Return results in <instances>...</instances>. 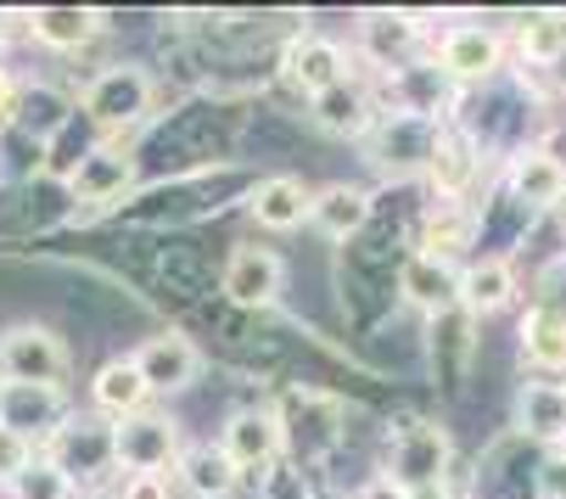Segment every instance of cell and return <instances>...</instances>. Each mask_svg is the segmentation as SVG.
I'll list each match as a JSON object with an SVG mask.
<instances>
[{
    "label": "cell",
    "instance_id": "29",
    "mask_svg": "<svg viewBox=\"0 0 566 499\" xmlns=\"http://www.w3.org/2000/svg\"><path fill=\"white\" fill-rule=\"evenodd\" d=\"M34 460H40V444H34V438H23V433H12V427H0V488H12Z\"/></svg>",
    "mask_w": 566,
    "mask_h": 499
},
{
    "label": "cell",
    "instance_id": "12",
    "mask_svg": "<svg viewBox=\"0 0 566 499\" xmlns=\"http://www.w3.org/2000/svg\"><path fill=\"white\" fill-rule=\"evenodd\" d=\"M219 449L253 482H264L275 466H286V427H281L275 404H235L219 422Z\"/></svg>",
    "mask_w": 566,
    "mask_h": 499
},
{
    "label": "cell",
    "instance_id": "37",
    "mask_svg": "<svg viewBox=\"0 0 566 499\" xmlns=\"http://www.w3.org/2000/svg\"><path fill=\"white\" fill-rule=\"evenodd\" d=\"M102 499H118V493H102Z\"/></svg>",
    "mask_w": 566,
    "mask_h": 499
},
{
    "label": "cell",
    "instance_id": "11",
    "mask_svg": "<svg viewBox=\"0 0 566 499\" xmlns=\"http://www.w3.org/2000/svg\"><path fill=\"white\" fill-rule=\"evenodd\" d=\"M427 325V337H421V349H427V371H432V382L443 387V398H460L465 393V382L476 376V365H482V320L476 314H465V309H443L438 320H421Z\"/></svg>",
    "mask_w": 566,
    "mask_h": 499
},
{
    "label": "cell",
    "instance_id": "35",
    "mask_svg": "<svg viewBox=\"0 0 566 499\" xmlns=\"http://www.w3.org/2000/svg\"><path fill=\"white\" fill-rule=\"evenodd\" d=\"M416 499H460V488H432V493H416Z\"/></svg>",
    "mask_w": 566,
    "mask_h": 499
},
{
    "label": "cell",
    "instance_id": "22",
    "mask_svg": "<svg viewBox=\"0 0 566 499\" xmlns=\"http://www.w3.org/2000/svg\"><path fill=\"white\" fill-rule=\"evenodd\" d=\"M416 253L427 259H449V264H465L476 253V202H427L416 214Z\"/></svg>",
    "mask_w": 566,
    "mask_h": 499
},
{
    "label": "cell",
    "instance_id": "32",
    "mask_svg": "<svg viewBox=\"0 0 566 499\" xmlns=\"http://www.w3.org/2000/svg\"><path fill=\"white\" fill-rule=\"evenodd\" d=\"M538 499H566V449L544 455V466H538Z\"/></svg>",
    "mask_w": 566,
    "mask_h": 499
},
{
    "label": "cell",
    "instance_id": "31",
    "mask_svg": "<svg viewBox=\"0 0 566 499\" xmlns=\"http://www.w3.org/2000/svg\"><path fill=\"white\" fill-rule=\"evenodd\" d=\"M175 477H124L118 482V499H175Z\"/></svg>",
    "mask_w": 566,
    "mask_h": 499
},
{
    "label": "cell",
    "instance_id": "14",
    "mask_svg": "<svg viewBox=\"0 0 566 499\" xmlns=\"http://www.w3.org/2000/svg\"><path fill=\"white\" fill-rule=\"evenodd\" d=\"M500 186H505L522 208H533L538 219H555L560 202H566V152L549 146V141H533V146L511 152V157L500 163Z\"/></svg>",
    "mask_w": 566,
    "mask_h": 499
},
{
    "label": "cell",
    "instance_id": "16",
    "mask_svg": "<svg viewBox=\"0 0 566 499\" xmlns=\"http://www.w3.org/2000/svg\"><path fill=\"white\" fill-rule=\"evenodd\" d=\"M308 124L319 135H332V141H370L376 124H381V102H376V85L365 73H354L348 85L326 91V96H314L308 102Z\"/></svg>",
    "mask_w": 566,
    "mask_h": 499
},
{
    "label": "cell",
    "instance_id": "5",
    "mask_svg": "<svg viewBox=\"0 0 566 499\" xmlns=\"http://www.w3.org/2000/svg\"><path fill=\"white\" fill-rule=\"evenodd\" d=\"M135 180H140L135 146H124V141H96L85 157H78V169L62 180L67 197H73L67 225H91V219H102V214H118L124 197L135 191Z\"/></svg>",
    "mask_w": 566,
    "mask_h": 499
},
{
    "label": "cell",
    "instance_id": "23",
    "mask_svg": "<svg viewBox=\"0 0 566 499\" xmlns=\"http://www.w3.org/2000/svg\"><path fill=\"white\" fill-rule=\"evenodd\" d=\"M398 303L416 309L421 320H438L443 309H460V264L449 259H427V253H403L398 264Z\"/></svg>",
    "mask_w": 566,
    "mask_h": 499
},
{
    "label": "cell",
    "instance_id": "3",
    "mask_svg": "<svg viewBox=\"0 0 566 499\" xmlns=\"http://www.w3.org/2000/svg\"><path fill=\"white\" fill-rule=\"evenodd\" d=\"M157 107V73L146 62H107L78 85V118L96 141H135Z\"/></svg>",
    "mask_w": 566,
    "mask_h": 499
},
{
    "label": "cell",
    "instance_id": "19",
    "mask_svg": "<svg viewBox=\"0 0 566 499\" xmlns=\"http://www.w3.org/2000/svg\"><path fill=\"white\" fill-rule=\"evenodd\" d=\"M516 360L522 376H566V309L533 298L516 314Z\"/></svg>",
    "mask_w": 566,
    "mask_h": 499
},
{
    "label": "cell",
    "instance_id": "1",
    "mask_svg": "<svg viewBox=\"0 0 566 499\" xmlns=\"http://www.w3.org/2000/svg\"><path fill=\"white\" fill-rule=\"evenodd\" d=\"M275 415L286 427V460L308 477H319L348 444V398L319 382H286L275 393Z\"/></svg>",
    "mask_w": 566,
    "mask_h": 499
},
{
    "label": "cell",
    "instance_id": "9",
    "mask_svg": "<svg viewBox=\"0 0 566 499\" xmlns=\"http://www.w3.org/2000/svg\"><path fill=\"white\" fill-rule=\"evenodd\" d=\"M219 298L235 314H270L286 298V259L264 241H235L219 264Z\"/></svg>",
    "mask_w": 566,
    "mask_h": 499
},
{
    "label": "cell",
    "instance_id": "8",
    "mask_svg": "<svg viewBox=\"0 0 566 499\" xmlns=\"http://www.w3.org/2000/svg\"><path fill=\"white\" fill-rule=\"evenodd\" d=\"M180 455H186V422L169 409H146L113 427L118 477H175Z\"/></svg>",
    "mask_w": 566,
    "mask_h": 499
},
{
    "label": "cell",
    "instance_id": "26",
    "mask_svg": "<svg viewBox=\"0 0 566 499\" xmlns=\"http://www.w3.org/2000/svg\"><path fill=\"white\" fill-rule=\"evenodd\" d=\"M241 482H248V471H241V466L219 449V438L186 444V455H180V466H175V488H180L186 499H235Z\"/></svg>",
    "mask_w": 566,
    "mask_h": 499
},
{
    "label": "cell",
    "instance_id": "15",
    "mask_svg": "<svg viewBox=\"0 0 566 499\" xmlns=\"http://www.w3.org/2000/svg\"><path fill=\"white\" fill-rule=\"evenodd\" d=\"M511 433L544 455L566 449V376H516L511 387Z\"/></svg>",
    "mask_w": 566,
    "mask_h": 499
},
{
    "label": "cell",
    "instance_id": "18",
    "mask_svg": "<svg viewBox=\"0 0 566 499\" xmlns=\"http://www.w3.org/2000/svg\"><path fill=\"white\" fill-rule=\"evenodd\" d=\"M511 34V67L527 73H566V7H533L505 23Z\"/></svg>",
    "mask_w": 566,
    "mask_h": 499
},
{
    "label": "cell",
    "instance_id": "25",
    "mask_svg": "<svg viewBox=\"0 0 566 499\" xmlns=\"http://www.w3.org/2000/svg\"><path fill=\"white\" fill-rule=\"evenodd\" d=\"M18 23L34 45H45L56 56H78L96 45V34H107L96 7H34V12H18Z\"/></svg>",
    "mask_w": 566,
    "mask_h": 499
},
{
    "label": "cell",
    "instance_id": "10",
    "mask_svg": "<svg viewBox=\"0 0 566 499\" xmlns=\"http://www.w3.org/2000/svg\"><path fill=\"white\" fill-rule=\"evenodd\" d=\"M489 175H500L494 169V157L482 152V141L471 135V129H460L454 118L438 129V146H432V157H427V202H471L476 197V186H489Z\"/></svg>",
    "mask_w": 566,
    "mask_h": 499
},
{
    "label": "cell",
    "instance_id": "28",
    "mask_svg": "<svg viewBox=\"0 0 566 499\" xmlns=\"http://www.w3.org/2000/svg\"><path fill=\"white\" fill-rule=\"evenodd\" d=\"M0 499H91V493L78 488V482H73V477H67L56 460H45V455H40V460H34V466H29V471L12 482V488H0Z\"/></svg>",
    "mask_w": 566,
    "mask_h": 499
},
{
    "label": "cell",
    "instance_id": "30",
    "mask_svg": "<svg viewBox=\"0 0 566 499\" xmlns=\"http://www.w3.org/2000/svg\"><path fill=\"white\" fill-rule=\"evenodd\" d=\"M18 107H23V79L0 62V135L18 129Z\"/></svg>",
    "mask_w": 566,
    "mask_h": 499
},
{
    "label": "cell",
    "instance_id": "34",
    "mask_svg": "<svg viewBox=\"0 0 566 499\" xmlns=\"http://www.w3.org/2000/svg\"><path fill=\"white\" fill-rule=\"evenodd\" d=\"M314 499H348V493H343V488H332L326 477H319V482H314Z\"/></svg>",
    "mask_w": 566,
    "mask_h": 499
},
{
    "label": "cell",
    "instance_id": "27",
    "mask_svg": "<svg viewBox=\"0 0 566 499\" xmlns=\"http://www.w3.org/2000/svg\"><path fill=\"white\" fill-rule=\"evenodd\" d=\"M67 393L62 387H12L7 393V427L12 433H23V438H34V444H45L62 422H67Z\"/></svg>",
    "mask_w": 566,
    "mask_h": 499
},
{
    "label": "cell",
    "instance_id": "4",
    "mask_svg": "<svg viewBox=\"0 0 566 499\" xmlns=\"http://www.w3.org/2000/svg\"><path fill=\"white\" fill-rule=\"evenodd\" d=\"M432 62H438V73L449 79L454 91H489V85H500V79L511 73V34L500 23H476V18L438 23Z\"/></svg>",
    "mask_w": 566,
    "mask_h": 499
},
{
    "label": "cell",
    "instance_id": "33",
    "mask_svg": "<svg viewBox=\"0 0 566 499\" xmlns=\"http://www.w3.org/2000/svg\"><path fill=\"white\" fill-rule=\"evenodd\" d=\"M348 499H416V493H410V488H398L387 471H370V477H365V482H359Z\"/></svg>",
    "mask_w": 566,
    "mask_h": 499
},
{
    "label": "cell",
    "instance_id": "7",
    "mask_svg": "<svg viewBox=\"0 0 566 499\" xmlns=\"http://www.w3.org/2000/svg\"><path fill=\"white\" fill-rule=\"evenodd\" d=\"M354 67H359V56H354L343 40L319 34V29H297V34H286L281 51H275V79H281L297 102H314V96L348 85Z\"/></svg>",
    "mask_w": 566,
    "mask_h": 499
},
{
    "label": "cell",
    "instance_id": "13",
    "mask_svg": "<svg viewBox=\"0 0 566 499\" xmlns=\"http://www.w3.org/2000/svg\"><path fill=\"white\" fill-rule=\"evenodd\" d=\"M135 354V365H140V376H146V387L157 393V398H180V393H191L197 382H202V343L191 337L186 325H157V331H146V337L129 349Z\"/></svg>",
    "mask_w": 566,
    "mask_h": 499
},
{
    "label": "cell",
    "instance_id": "36",
    "mask_svg": "<svg viewBox=\"0 0 566 499\" xmlns=\"http://www.w3.org/2000/svg\"><path fill=\"white\" fill-rule=\"evenodd\" d=\"M7 393H12V387H7V382H0V427H7Z\"/></svg>",
    "mask_w": 566,
    "mask_h": 499
},
{
    "label": "cell",
    "instance_id": "2",
    "mask_svg": "<svg viewBox=\"0 0 566 499\" xmlns=\"http://www.w3.org/2000/svg\"><path fill=\"white\" fill-rule=\"evenodd\" d=\"M376 471H387L410 493H432V488H454L460 455H454V438H449V427L438 422V415H392V422L381 427Z\"/></svg>",
    "mask_w": 566,
    "mask_h": 499
},
{
    "label": "cell",
    "instance_id": "20",
    "mask_svg": "<svg viewBox=\"0 0 566 499\" xmlns=\"http://www.w3.org/2000/svg\"><path fill=\"white\" fill-rule=\"evenodd\" d=\"M241 208H248V219L264 236H292L314 214V186H303L297 175H259L248 197H241Z\"/></svg>",
    "mask_w": 566,
    "mask_h": 499
},
{
    "label": "cell",
    "instance_id": "17",
    "mask_svg": "<svg viewBox=\"0 0 566 499\" xmlns=\"http://www.w3.org/2000/svg\"><path fill=\"white\" fill-rule=\"evenodd\" d=\"M522 303V264L505 253H471L460 264V309L476 320H494Z\"/></svg>",
    "mask_w": 566,
    "mask_h": 499
},
{
    "label": "cell",
    "instance_id": "6",
    "mask_svg": "<svg viewBox=\"0 0 566 499\" xmlns=\"http://www.w3.org/2000/svg\"><path fill=\"white\" fill-rule=\"evenodd\" d=\"M73 376V349L51 320H12L0 325V382L7 387H62Z\"/></svg>",
    "mask_w": 566,
    "mask_h": 499
},
{
    "label": "cell",
    "instance_id": "21",
    "mask_svg": "<svg viewBox=\"0 0 566 499\" xmlns=\"http://www.w3.org/2000/svg\"><path fill=\"white\" fill-rule=\"evenodd\" d=\"M308 225L337 241V247H354L370 225H376V191L359 186V180H332V186H314V214Z\"/></svg>",
    "mask_w": 566,
    "mask_h": 499
},
{
    "label": "cell",
    "instance_id": "24",
    "mask_svg": "<svg viewBox=\"0 0 566 499\" xmlns=\"http://www.w3.org/2000/svg\"><path fill=\"white\" fill-rule=\"evenodd\" d=\"M151 387H146V376H140V365H135V354H113V360H102L96 371H91V409L102 415V422H129V415H146L151 409Z\"/></svg>",
    "mask_w": 566,
    "mask_h": 499
}]
</instances>
